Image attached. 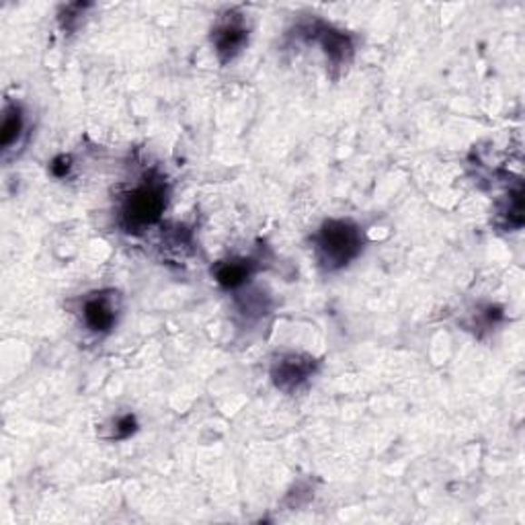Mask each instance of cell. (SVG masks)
I'll return each instance as SVG.
<instances>
[{"label":"cell","mask_w":525,"mask_h":525,"mask_svg":"<svg viewBox=\"0 0 525 525\" xmlns=\"http://www.w3.org/2000/svg\"><path fill=\"white\" fill-rule=\"evenodd\" d=\"M84 324L93 332H107L114 329L117 321V306L115 300L105 296V293H93L91 298L84 300L83 306Z\"/></svg>","instance_id":"obj_5"},{"label":"cell","mask_w":525,"mask_h":525,"mask_svg":"<svg viewBox=\"0 0 525 525\" xmlns=\"http://www.w3.org/2000/svg\"><path fill=\"white\" fill-rule=\"evenodd\" d=\"M314 373V360H310L306 355H283L282 360H277L272 378L275 381V386L283 390V392H293L298 390L304 381Z\"/></svg>","instance_id":"obj_4"},{"label":"cell","mask_w":525,"mask_h":525,"mask_svg":"<svg viewBox=\"0 0 525 525\" xmlns=\"http://www.w3.org/2000/svg\"><path fill=\"white\" fill-rule=\"evenodd\" d=\"M23 111L19 105L15 103H9L5 107V115H3V127H0V146L3 150H11L15 144H17L21 134H23Z\"/></svg>","instance_id":"obj_8"},{"label":"cell","mask_w":525,"mask_h":525,"mask_svg":"<svg viewBox=\"0 0 525 525\" xmlns=\"http://www.w3.org/2000/svg\"><path fill=\"white\" fill-rule=\"evenodd\" d=\"M136 429H138L136 417H134V415H125V417H122V419H117L114 437H115V440H125V437H130V435L136 433Z\"/></svg>","instance_id":"obj_9"},{"label":"cell","mask_w":525,"mask_h":525,"mask_svg":"<svg viewBox=\"0 0 525 525\" xmlns=\"http://www.w3.org/2000/svg\"><path fill=\"white\" fill-rule=\"evenodd\" d=\"M318 42H321L324 54L329 55L332 66H347L353 55V44L345 34L331 27H322L318 31Z\"/></svg>","instance_id":"obj_6"},{"label":"cell","mask_w":525,"mask_h":525,"mask_svg":"<svg viewBox=\"0 0 525 525\" xmlns=\"http://www.w3.org/2000/svg\"><path fill=\"white\" fill-rule=\"evenodd\" d=\"M254 272L253 261L246 259H234V261H224L216 267V280L222 288L234 290L238 285H243L244 282H249V277Z\"/></svg>","instance_id":"obj_7"},{"label":"cell","mask_w":525,"mask_h":525,"mask_svg":"<svg viewBox=\"0 0 525 525\" xmlns=\"http://www.w3.org/2000/svg\"><path fill=\"white\" fill-rule=\"evenodd\" d=\"M169 193L163 181H144L125 197L122 208V222L127 233H142L156 224L164 213Z\"/></svg>","instance_id":"obj_2"},{"label":"cell","mask_w":525,"mask_h":525,"mask_svg":"<svg viewBox=\"0 0 525 525\" xmlns=\"http://www.w3.org/2000/svg\"><path fill=\"white\" fill-rule=\"evenodd\" d=\"M212 42L213 47H216L220 62L226 64L234 60L236 55L243 52L246 42H249V29H246L241 15H228V19L222 21L220 25L213 29Z\"/></svg>","instance_id":"obj_3"},{"label":"cell","mask_w":525,"mask_h":525,"mask_svg":"<svg viewBox=\"0 0 525 525\" xmlns=\"http://www.w3.org/2000/svg\"><path fill=\"white\" fill-rule=\"evenodd\" d=\"M70 171V156H58L52 163V173L55 177H64Z\"/></svg>","instance_id":"obj_10"},{"label":"cell","mask_w":525,"mask_h":525,"mask_svg":"<svg viewBox=\"0 0 525 525\" xmlns=\"http://www.w3.org/2000/svg\"><path fill=\"white\" fill-rule=\"evenodd\" d=\"M316 259L326 272L347 267L363 249V234L352 220L324 222L316 234Z\"/></svg>","instance_id":"obj_1"}]
</instances>
